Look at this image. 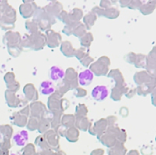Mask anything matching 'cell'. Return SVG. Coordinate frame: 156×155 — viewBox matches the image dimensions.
Masks as SVG:
<instances>
[{
    "mask_svg": "<svg viewBox=\"0 0 156 155\" xmlns=\"http://www.w3.org/2000/svg\"><path fill=\"white\" fill-rule=\"evenodd\" d=\"M49 77L50 79L52 81H59L62 80L64 77V71L62 68L59 67V66H52L50 69L49 72Z\"/></svg>",
    "mask_w": 156,
    "mask_h": 155,
    "instance_id": "6",
    "label": "cell"
},
{
    "mask_svg": "<svg viewBox=\"0 0 156 155\" xmlns=\"http://www.w3.org/2000/svg\"><path fill=\"white\" fill-rule=\"evenodd\" d=\"M119 14V12L117 10H115V9H104V13L103 15L107 16L108 18H116V16Z\"/></svg>",
    "mask_w": 156,
    "mask_h": 155,
    "instance_id": "11",
    "label": "cell"
},
{
    "mask_svg": "<svg viewBox=\"0 0 156 155\" xmlns=\"http://www.w3.org/2000/svg\"><path fill=\"white\" fill-rule=\"evenodd\" d=\"M24 3H33L34 0H23Z\"/></svg>",
    "mask_w": 156,
    "mask_h": 155,
    "instance_id": "15",
    "label": "cell"
},
{
    "mask_svg": "<svg viewBox=\"0 0 156 155\" xmlns=\"http://www.w3.org/2000/svg\"><path fill=\"white\" fill-rule=\"evenodd\" d=\"M39 91L44 96H49L55 91V86L51 81H43L40 85Z\"/></svg>",
    "mask_w": 156,
    "mask_h": 155,
    "instance_id": "7",
    "label": "cell"
},
{
    "mask_svg": "<svg viewBox=\"0 0 156 155\" xmlns=\"http://www.w3.org/2000/svg\"><path fill=\"white\" fill-rule=\"evenodd\" d=\"M69 14H70L72 21H76V22H78V20H79L82 18V16H83V12L79 9H73V11L71 13H69Z\"/></svg>",
    "mask_w": 156,
    "mask_h": 155,
    "instance_id": "10",
    "label": "cell"
},
{
    "mask_svg": "<svg viewBox=\"0 0 156 155\" xmlns=\"http://www.w3.org/2000/svg\"><path fill=\"white\" fill-rule=\"evenodd\" d=\"M37 6L36 4L33 3H23L20 7V14L23 16V18H30L31 16H33L35 10L37 9Z\"/></svg>",
    "mask_w": 156,
    "mask_h": 155,
    "instance_id": "5",
    "label": "cell"
},
{
    "mask_svg": "<svg viewBox=\"0 0 156 155\" xmlns=\"http://www.w3.org/2000/svg\"><path fill=\"white\" fill-rule=\"evenodd\" d=\"M108 96V90L105 86H98L92 90V97L96 101H103Z\"/></svg>",
    "mask_w": 156,
    "mask_h": 155,
    "instance_id": "4",
    "label": "cell"
},
{
    "mask_svg": "<svg viewBox=\"0 0 156 155\" xmlns=\"http://www.w3.org/2000/svg\"><path fill=\"white\" fill-rule=\"evenodd\" d=\"M0 17H1V13H0Z\"/></svg>",
    "mask_w": 156,
    "mask_h": 155,
    "instance_id": "17",
    "label": "cell"
},
{
    "mask_svg": "<svg viewBox=\"0 0 156 155\" xmlns=\"http://www.w3.org/2000/svg\"><path fill=\"white\" fill-rule=\"evenodd\" d=\"M43 9L45 10V12L51 18L57 17L62 11V5L58 2H51L50 4H48L47 6H45L43 8Z\"/></svg>",
    "mask_w": 156,
    "mask_h": 155,
    "instance_id": "2",
    "label": "cell"
},
{
    "mask_svg": "<svg viewBox=\"0 0 156 155\" xmlns=\"http://www.w3.org/2000/svg\"><path fill=\"white\" fill-rule=\"evenodd\" d=\"M9 6L8 0H0V13H3L4 9Z\"/></svg>",
    "mask_w": 156,
    "mask_h": 155,
    "instance_id": "13",
    "label": "cell"
},
{
    "mask_svg": "<svg viewBox=\"0 0 156 155\" xmlns=\"http://www.w3.org/2000/svg\"><path fill=\"white\" fill-rule=\"evenodd\" d=\"M84 31H85V27L82 24H80V23L78 24L76 26V28L74 29V33L76 35H80L81 33H84Z\"/></svg>",
    "mask_w": 156,
    "mask_h": 155,
    "instance_id": "12",
    "label": "cell"
},
{
    "mask_svg": "<svg viewBox=\"0 0 156 155\" xmlns=\"http://www.w3.org/2000/svg\"><path fill=\"white\" fill-rule=\"evenodd\" d=\"M96 19H97V15L95 13H93V12H90V13L86 15V17L84 18V21L87 24V28H90L94 24Z\"/></svg>",
    "mask_w": 156,
    "mask_h": 155,
    "instance_id": "9",
    "label": "cell"
},
{
    "mask_svg": "<svg viewBox=\"0 0 156 155\" xmlns=\"http://www.w3.org/2000/svg\"><path fill=\"white\" fill-rule=\"evenodd\" d=\"M94 74L90 70H85L78 75V82L82 86H88L93 82Z\"/></svg>",
    "mask_w": 156,
    "mask_h": 155,
    "instance_id": "3",
    "label": "cell"
},
{
    "mask_svg": "<svg viewBox=\"0 0 156 155\" xmlns=\"http://www.w3.org/2000/svg\"><path fill=\"white\" fill-rule=\"evenodd\" d=\"M51 2H55V1H57V0H51Z\"/></svg>",
    "mask_w": 156,
    "mask_h": 155,
    "instance_id": "16",
    "label": "cell"
},
{
    "mask_svg": "<svg viewBox=\"0 0 156 155\" xmlns=\"http://www.w3.org/2000/svg\"><path fill=\"white\" fill-rule=\"evenodd\" d=\"M33 19H34V22H37V24H39V26L42 30L49 28L52 23L55 22L54 18L50 17L45 12L43 8H37V9L33 14Z\"/></svg>",
    "mask_w": 156,
    "mask_h": 155,
    "instance_id": "1",
    "label": "cell"
},
{
    "mask_svg": "<svg viewBox=\"0 0 156 155\" xmlns=\"http://www.w3.org/2000/svg\"><path fill=\"white\" fill-rule=\"evenodd\" d=\"M28 133L26 131H20L13 136V140L18 146H24L28 141Z\"/></svg>",
    "mask_w": 156,
    "mask_h": 155,
    "instance_id": "8",
    "label": "cell"
},
{
    "mask_svg": "<svg viewBox=\"0 0 156 155\" xmlns=\"http://www.w3.org/2000/svg\"><path fill=\"white\" fill-rule=\"evenodd\" d=\"M109 4H110V2L108 1V0H102L101 1V7L102 8H108V6H109Z\"/></svg>",
    "mask_w": 156,
    "mask_h": 155,
    "instance_id": "14",
    "label": "cell"
}]
</instances>
